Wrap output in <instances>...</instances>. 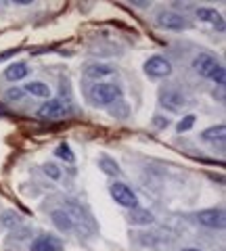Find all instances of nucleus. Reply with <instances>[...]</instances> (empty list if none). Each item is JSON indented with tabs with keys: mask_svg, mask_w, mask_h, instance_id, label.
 <instances>
[{
	"mask_svg": "<svg viewBox=\"0 0 226 251\" xmlns=\"http://www.w3.org/2000/svg\"><path fill=\"white\" fill-rule=\"evenodd\" d=\"M88 99L95 107H100V109L111 107L113 103L122 100V86L120 84H109V82L95 84L88 90Z\"/></svg>",
	"mask_w": 226,
	"mask_h": 251,
	"instance_id": "1",
	"label": "nucleus"
},
{
	"mask_svg": "<svg viewBox=\"0 0 226 251\" xmlns=\"http://www.w3.org/2000/svg\"><path fill=\"white\" fill-rule=\"evenodd\" d=\"M72 105L67 103L63 99H49L44 100V103L38 107L36 115L40 117V120H46V122H57V120H65V117L72 115Z\"/></svg>",
	"mask_w": 226,
	"mask_h": 251,
	"instance_id": "2",
	"label": "nucleus"
},
{
	"mask_svg": "<svg viewBox=\"0 0 226 251\" xmlns=\"http://www.w3.org/2000/svg\"><path fill=\"white\" fill-rule=\"evenodd\" d=\"M65 214L72 218V222H74V228L77 226L82 232H95V220H92V216L88 214L86 209H84L80 203H75L74 199H67L65 201Z\"/></svg>",
	"mask_w": 226,
	"mask_h": 251,
	"instance_id": "3",
	"label": "nucleus"
},
{
	"mask_svg": "<svg viewBox=\"0 0 226 251\" xmlns=\"http://www.w3.org/2000/svg\"><path fill=\"white\" fill-rule=\"evenodd\" d=\"M109 193H111V197H113V201L118 203V205L126 207V209H136V207H138V197H136V193L132 191L128 184H124V182H113V184H109Z\"/></svg>",
	"mask_w": 226,
	"mask_h": 251,
	"instance_id": "4",
	"label": "nucleus"
},
{
	"mask_svg": "<svg viewBox=\"0 0 226 251\" xmlns=\"http://www.w3.org/2000/svg\"><path fill=\"white\" fill-rule=\"evenodd\" d=\"M159 103H161V107H166L168 111H182V109H186V105H189V100H186V97L180 90L163 88L159 92Z\"/></svg>",
	"mask_w": 226,
	"mask_h": 251,
	"instance_id": "5",
	"label": "nucleus"
},
{
	"mask_svg": "<svg viewBox=\"0 0 226 251\" xmlns=\"http://www.w3.org/2000/svg\"><path fill=\"white\" fill-rule=\"evenodd\" d=\"M145 74L149 77H168L172 75V63L161 54H153L145 63Z\"/></svg>",
	"mask_w": 226,
	"mask_h": 251,
	"instance_id": "6",
	"label": "nucleus"
},
{
	"mask_svg": "<svg viewBox=\"0 0 226 251\" xmlns=\"http://www.w3.org/2000/svg\"><path fill=\"white\" fill-rule=\"evenodd\" d=\"M197 222L205 228H214V230H220L224 228V222H226V216L220 207H209V209H201L197 211Z\"/></svg>",
	"mask_w": 226,
	"mask_h": 251,
	"instance_id": "7",
	"label": "nucleus"
},
{
	"mask_svg": "<svg viewBox=\"0 0 226 251\" xmlns=\"http://www.w3.org/2000/svg\"><path fill=\"white\" fill-rule=\"evenodd\" d=\"M155 23L163 29H174V31H180L186 27V19L180 13H174V11H159L157 17H155Z\"/></svg>",
	"mask_w": 226,
	"mask_h": 251,
	"instance_id": "8",
	"label": "nucleus"
},
{
	"mask_svg": "<svg viewBox=\"0 0 226 251\" xmlns=\"http://www.w3.org/2000/svg\"><path fill=\"white\" fill-rule=\"evenodd\" d=\"M218 65H220V63H218L214 54H209V52H199L193 61V69L201 77H212V74L218 69Z\"/></svg>",
	"mask_w": 226,
	"mask_h": 251,
	"instance_id": "9",
	"label": "nucleus"
},
{
	"mask_svg": "<svg viewBox=\"0 0 226 251\" xmlns=\"http://www.w3.org/2000/svg\"><path fill=\"white\" fill-rule=\"evenodd\" d=\"M32 251H63V243L54 234H40L32 241Z\"/></svg>",
	"mask_w": 226,
	"mask_h": 251,
	"instance_id": "10",
	"label": "nucleus"
},
{
	"mask_svg": "<svg viewBox=\"0 0 226 251\" xmlns=\"http://www.w3.org/2000/svg\"><path fill=\"white\" fill-rule=\"evenodd\" d=\"M115 74V67L107 65V63H88L84 67V75L90 77V80H100V77H109Z\"/></svg>",
	"mask_w": 226,
	"mask_h": 251,
	"instance_id": "11",
	"label": "nucleus"
},
{
	"mask_svg": "<svg viewBox=\"0 0 226 251\" xmlns=\"http://www.w3.org/2000/svg\"><path fill=\"white\" fill-rule=\"evenodd\" d=\"M197 17H199V21H205V23H209V25H214L218 29H222V25H224L222 15L218 13L216 9H209V6H199Z\"/></svg>",
	"mask_w": 226,
	"mask_h": 251,
	"instance_id": "12",
	"label": "nucleus"
},
{
	"mask_svg": "<svg viewBox=\"0 0 226 251\" xmlns=\"http://www.w3.org/2000/svg\"><path fill=\"white\" fill-rule=\"evenodd\" d=\"M29 75V67H27V63H11L9 67L4 69V77L9 82H19L23 80V77H27Z\"/></svg>",
	"mask_w": 226,
	"mask_h": 251,
	"instance_id": "13",
	"label": "nucleus"
},
{
	"mask_svg": "<svg viewBox=\"0 0 226 251\" xmlns=\"http://www.w3.org/2000/svg\"><path fill=\"white\" fill-rule=\"evenodd\" d=\"M128 220H130V224H134V226H149L155 222V216L151 214L149 209H130V214H128Z\"/></svg>",
	"mask_w": 226,
	"mask_h": 251,
	"instance_id": "14",
	"label": "nucleus"
},
{
	"mask_svg": "<svg viewBox=\"0 0 226 251\" xmlns=\"http://www.w3.org/2000/svg\"><path fill=\"white\" fill-rule=\"evenodd\" d=\"M23 92H25V94H32V97H38V99H49V97H50L49 84L38 82V80L27 82L25 86H23Z\"/></svg>",
	"mask_w": 226,
	"mask_h": 251,
	"instance_id": "15",
	"label": "nucleus"
},
{
	"mask_svg": "<svg viewBox=\"0 0 226 251\" xmlns=\"http://www.w3.org/2000/svg\"><path fill=\"white\" fill-rule=\"evenodd\" d=\"M50 220H52V224L57 226V230H61V232L74 230V222H72V218L65 214V209H54L50 214Z\"/></svg>",
	"mask_w": 226,
	"mask_h": 251,
	"instance_id": "16",
	"label": "nucleus"
},
{
	"mask_svg": "<svg viewBox=\"0 0 226 251\" xmlns=\"http://www.w3.org/2000/svg\"><path fill=\"white\" fill-rule=\"evenodd\" d=\"M99 168L103 170V174H107V176H122L120 163L115 161L113 157H109V155H100L99 157Z\"/></svg>",
	"mask_w": 226,
	"mask_h": 251,
	"instance_id": "17",
	"label": "nucleus"
},
{
	"mask_svg": "<svg viewBox=\"0 0 226 251\" xmlns=\"http://www.w3.org/2000/svg\"><path fill=\"white\" fill-rule=\"evenodd\" d=\"M0 224H2L4 228L15 230L17 226L23 224V218H21V214H17L15 209H4L2 214H0Z\"/></svg>",
	"mask_w": 226,
	"mask_h": 251,
	"instance_id": "18",
	"label": "nucleus"
},
{
	"mask_svg": "<svg viewBox=\"0 0 226 251\" xmlns=\"http://www.w3.org/2000/svg\"><path fill=\"white\" fill-rule=\"evenodd\" d=\"M226 136V128H224V124H218V126H212V128H207L203 130V134H201V140H205V143H222Z\"/></svg>",
	"mask_w": 226,
	"mask_h": 251,
	"instance_id": "19",
	"label": "nucleus"
},
{
	"mask_svg": "<svg viewBox=\"0 0 226 251\" xmlns=\"http://www.w3.org/2000/svg\"><path fill=\"white\" fill-rule=\"evenodd\" d=\"M54 155H57L59 159L67 161V163H74V161H75V155H74L72 149H69V145H67V143H61V145L57 147V151H54Z\"/></svg>",
	"mask_w": 226,
	"mask_h": 251,
	"instance_id": "20",
	"label": "nucleus"
},
{
	"mask_svg": "<svg viewBox=\"0 0 226 251\" xmlns=\"http://www.w3.org/2000/svg\"><path fill=\"white\" fill-rule=\"evenodd\" d=\"M42 170H44V174L49 176L50 180H59V178H61V174H63V172H61V168L57 166V163H52V161L44 163V166H42Z\"/></svg>",
	"mask_w": 226,
	"mask_h": 251,
	"instance_id": "21",
	"label": "nucleus"
},
{
	"mask_svg": "<svg viewBox=\"0 0 226 251\" xmlns=\"http://www.w3.org/2000/svg\"><path fill=\"white\" fill-rule=\"evenodd\" d=\"M195 120H197V117H195L193 113H191V115H184V117H182V120H180V122H178V126H176V130H178V132H180V134H182V132H189V130L193 128V126H195Z\"/></svg>",
	"mask_w": 226,
	"mask_h": 251,
	"instance_id": "22",
	"label": "nucleus"
},
{
	"mask_svg": "<svg viewBox=\"0 0 226 251\" xmlns=\"http://www.w3.org/2000/svg\"><path fill=\"white\" fill-rule=\"evenodd\" d=\"M23 97H25L23 88H9V90L4 92V99H6V100H21Z\"/></svg>",
	"mask_w": 226,
	"mask_h": 251,
	"instance_id": "23",
	"label": "nucleus"
},
{
	"mask_svg": "<svg viewBox=\"0 0 226 251\" xmlns=\"http://www.w3.org/2000/svg\"><path fill=\"white\" fill-rule=\"evenodd\" d=\"M212 82H216L218 86H224V80H226V74H224V67L222 65H218V69L212 74V77H209Z\"/></svg>",
	"mask_w": 226,
	"mask_h": 251,
	"instance_id": "24",
	"label": "nucleus"
},
{
	"mask_svg": "<svg viewBox=\"0 0 226 251\" xmlns=\"http://www.w3.org/2000/svg\"><path fill=\"white\" fill-rule=\"evenodd\" d=\"M153 124L157 126V128H168V126H170V120H168V117H163V115H155Z\"/></svg>",
	"mask_w": 226,
	"mask_h": 251,
	"instance_id": "25",
	"label": "nucleus"
},
{
	"mask_svg": "<svg viewBox=\"0 0 226 251\" xmlns=\"http://www.w3.org/2000/svg\"><path fill=\"white\" fill-rule=\"evenodd\" d=\"M15 4H21V6H27V4H32V0H15Z\"/></svg>",
	"mask_w": 226,
	"mask_h": 251,
	"instance_id": "26",
	"label": "nucleus"
},
{
	"mask_svg": "<svg viewBox=\"0 0 226 251\" xmlns=\"http://www.w3.org/2000/svg\"><path fill=\"white\" fill-rule=\"evenodd\" d=\"M180 251H201V249L199 247H182Z\"/></svg>",
	"mask_w": 226,
	"mask_h": 251,
	"instance_id": "27",
	"label": "nucleus"
}]
</instances>
